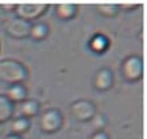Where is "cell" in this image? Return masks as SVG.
I'll return each instance as SVG.
<instances>
[{
    "label": "cell",
    "instance_id": "6da1fadb",
    "mask_svg": "<svg viewBox=\"0 0 147 139\" xmlns=\"http://www.w3.org/2000/svg\"><path fill=\"white\" fill-rule=\"evenodd\" d=\"M28 79V68L22 62L12 58L0 60V82L7 86L24 84Z\"/></svg>",
    "mask_w": 147,
    "mask_h": 139
},
{
    "label": "cell",
    "instance_id": "7a4b0ae2",
    "mask_svg": "<svg viewBox=\"0 0 147 139\" xmlns=\"http://www.w3.org/2000/svg\"><path fill=\"white\" fill-rule=\"evenodd\" d=\"M143 59L139 55H128L120 63V74L126 82L135 83L143 76Z\"/></svg>",
    "mask_w": 147,
    "mask_h": 139
},
{
    "label": "cell",
    "instance_id": "3957f363",
    "mask_svg": "<svg viewBox=\"0 0 147 139\" xmlns=\"http://www.w3.org/2000/svg\"><path fill=\"white\" fill-rule=\"evenodd\" d=\"M64 123L63 112L56 107H50L44 110L39 116V127L46 134H54L62 128Z\"/></svg>",
    "mask_w": 147,
    "mask_h": 139
},
{
    "label": "cell",
    "instance_id": "277c9868",
    "mask_svg": "<svg viewBox=\"0 0 147 139\" xmlns=\"http://www.w3.org/2000/svg\"><path fill=\"white\" fill-rule=\"evenodd\" d=\"M48 8H50L48 3H18L15 12L18 18L34 23L48 11Z\"/></svg>",
    "mask_w": 147,
    "mask_h": 139
},
{
    "label": "cell",
    "instance_id": "5b68a950",
    "mask_svg": "<svg viewBox=\"0 0 147 139\" xmlns=\"http://www.w3.org/2000/svg\"><path fill=\"white\" fill-rule=\"evenodd\" d=\"M70 112L78 122H91L96 114V106L90 99H78L70 104Z\"/></svg>",
    "mask_w": 147,
    "mask_h": 139
},
{
    "label": "cell",
    "instance_id": "8992f818",
    "mask_svg": "<svg viewBox=\"0 0 147 139\" xmlns=\"http://www.w3.org/2000/svg\"><path fill=\"white\" fill-rule=\"evenodd\" d=\"M31 26H32V23L26 22V20L20 19L18 16L11 18V19H7L3 23L5 34L8 36H11L12 39H18V40H23V39L30 38Z\"/></svg>",
    "mask_w": 147,
    "mask_h": 139
},
{
    "label": "cell",
    "instance_id": "52a82bcc",
    "mask_svg": "<svg viewBox=\"0 0 147 139\" xmlns=\"http://www.w3.org/2000/svg\"><path fill=\"white\" fill-rule=\"evenodd\" d=\"M92 86L94 88L100 91V92L109 91L114 86V74H112V71L107 67H102V68L96 70L92 76Z\"/></svg>",
    "mask_w": 147,
    "mask_h": 139
},
{
    "label": "cell",
    "instance_id": "ba28073f",
    "mask_svg": "<svg viewBox=\"0 0 147 139\" xmlns=\"http://www.w3.org/2000/svg\"><path fill=\"white\" fill-rule=\"evenodd\" d=\"M78 13V5L72 3H59L55 5V15L60 20H72Z\"/></svg>",
    "mask_w": 147,
    "mask_h": 139
},
{
    "label": "cell",
    "instance_id": "9c48e42d",
    "mask_svg": "<svg viewBox=\"0 0 147 139\" xmlns=\"http://www.w3.org/2000/svg\"><path fill=\"white\" fill-rule=\"evenodd\" d=\"M4 95H5V96H7L13 104L22 103L23 101L27 99V88H26V86L24 84L8 86L7 91H5Z\"/></svg>",
    "mask_w": 147,
    "mask_h": 139
},
{
    "label": "cell",
    "instance_id": "30bf717a",
    "mask_svg": "<svg viewBox=\"0 0 147 139\" xmlns=\"http://www.w3.org/2000/svg\"><path fill=\"white\" fill-rule=\"evenodd\" d=\"M13 112H15V104L4 94H0V124L11 120L13 118Z\"/></svg>",
    "mask_w": 147,
    "mask_h": 139
},
{
    "label": "cell",
    "instance_id": "8fae6325",
    "mask_svg": "<svg viewBox=\"0 0 147 139\" xmlns=\"http://www.w3.org/2000/svg\"><path fill=\"white\" fill-rule=\"evenodd\" d=\"M40 111V104L36 99H26L22 103H19V114L20 116H24V118H34L36 116Z\"/></svg>",
    "mask_w": 147,
    "mask_h": 139
},
{
    "label": "cell",
    "instance_id": "7c38bea8",
    "mask_svg": "<svg viewBox=\"0 0 147 139\" xmlns=\"http://www.w3.org/2000/svg\"><path fill=\"white\" fill-rule=\"evenodd\" d=\"M88 47L95 52V54H103L109 48V39L103 34H96L90 39Z\"/></svg>",
    "mask_w": 147,
    "mask_h": 139
},
{
    "label": "cell",
    "instance_id": "4fadbf2b",
    "mask_svg": "<svg viewBox=\"0 0 147 139\" xmlns=\"http://www.w3.org/2000/svg\"><path fill=\"white\" fill-rule=\"evenodd\" d=\"M30 119L24 118V116H16L15 119H12L11 124H9V132L16 134V135H23L24 132H27L30 130Z\"/></svg>",
    "mask_w": 147,
    "mask_h": 139
},
{
    "label": "cell",
    "instance_id": "5bb4252c",
    "mask_svg": "<svg viewBox=\"0 0 147 139\" xmlns=\"http://www.w3.org/2000/svg\"><path fill=\"white\" fill-rule=\"evenodd\" d=\"M50 28L46 23H42V22H35L32 23L31 26V32H30V38L34 39L35 42H40L43 39L47 38Z\"/></svg>",
    "mask_w": 147,
    "mask_h": 139
},
{
    "label": "cell",
    "instance_id": "9a60e30c",
    "mask_svg": "<svg viewBox=\"0 0 147 139\" xmlns=\"http://www.w3.org/2000/svg\"><path fill=\"white\" fill-rule=\"evenodd\" d=\"M96 12L103 18H115L118 13L120 12L119 5L118 4H111V3H103L98 4L95 7Z\"/></svg>",
    "mask_w": 147,
    "mask_h": 139
},
{
    "label": "cell",
    "instance_id": "2e32d148",
    "mask_svg": "<svg viewBox=\"0 0 147 139\" xmlns=\"http://www.w3.org/2000/svg\"><path fill=\"white\" fill-rule=\"evenodd\" d=\"M91 122H92V126L95 127V131H99V130H105L106 127V123H107V120H106L105 115L103 114H95V116H94L92 119H91Z\"/></svg>",
    "mask_w": 147,
    "mask_h": 139
},
{
    "label": "cell",
    "instance_id": "e0dca14e",
    "mask_svg": "<svg viewBox=\"0 0 147 139\" xmlns=\"http://www.w3.org/2000/svg\"><path fill=\"white\" fill-rule=\"evenodd\" d=\"M120 11H134L135 8H138L140 5V3H122L118 4Z\"/></svg>",
    "mask_w": 147,
    "mask_h": 139
},
{
    "label": "cell",
    "instance_id": "ac0fdd59",
    "mask_svg": "<svg viewBox=\"0 0 147 139\" xmlns=\"http://www.w3.org/2000/svg\"><path fill=\"white\" fill-rule=\"evenodd\" d=\"M90 139H110V136L105 130H99V131H94Z\"/></svg>",
    "mask_w": 147,
    "mask_h": 139
},
{
    "label": "cell",
    "instance_id": "d6986e66",
    "mask_svg": "<svg viewBox=\"0 0 147 139\" xmlns=\"http://www.w3.org/2000/svg\"><path fill=\"white\" fill-rule=\"evenodd\" d=\"M16 4L15 3H4L1 4V8H4L5 11H15Z\"/></svg>",
    "mask_w": 147,
    "mask_h": 139
},
{
    "label": "cell",
    "instance_id": "ffe728a7",
    "mask_svg": "<svg viewBox=\"0 0 147 139\" xmlns=\"http://www.w3.org/2000/svg\"><path fill=\"white\" fill-rule=\"evenodd\" d=\"M3 139H24L22 135H16V134H12V132H8L7 135L4 136Z\"/></svg>",
    "mask_w": 147,
    "mask_h": 139
}]
</instances>
